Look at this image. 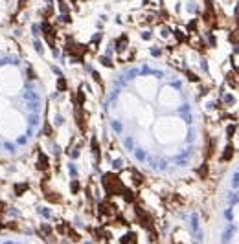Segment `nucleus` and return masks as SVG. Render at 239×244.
<instances>
[{
    "mask_svg": "<svg viewBox=\"0 0 239 244\" xmlns=\"http://www.w3.org/2000/svg\"><path fill=\"white\" fill-rule=\"evenodd\" d=\"M26 191H28V184H17L15 185V195L17 196H22Z\"/></svg>",
    "mask_w": 239,
    "mask_h": 244,
    "instance_id": "5",
    "label": "nucleus"
},
{
    "mask_svg": "<svg viewBox=\"0 0 239 244\" xmlns=\"http://www.w3.org/2000/svg\"><path fill=\"white\" fill-rule=\"evenodd\" d=\"M103 187L109 195H122L123 189H125V185L122 184V178L112 174V173L103 174Z\"/></svg>",
    "mask_w": 239,
    "mask_h": 244,
    "instance_id": "1",
    "label": "nucleus"
},
{
    "mask_svg": "<svg viewBox=\"0 0 239 244\" xmlns=\"http://www.w3.org/2000/svg\"><path fill=\"white\" fill-rule=\"evenodd\" d=\"M112 165H114V169H120V167H122V160H114Z\"/></svg>",
    "mask_w": 239,
    "mask_h": 244,
    "instance_id": "19",
    "label": "nucleus"
},
{
    "mask_svg": "<svg viewBox=\"0 0 239 244\" xmlns=\"http://www.w3.org/2000/svg\"><path fill=\"white\" fill-rule=\"evenodd\" d=\"M186 75H188V79H189V81H193V83H197V81H199V77H197L193 72H186Z\"/></svg>",
    "mask_w": 239,
    "mask_h": 244,
    "instance_id": "16",
    "label": "nucleus"
},
{
    "mask_svg": "<svg viewBox=\"0 0 239 244\" xmlns=\"http://www.w3.org/2000/svg\"><path fill=\"white\" fill-rule=\"evenodd\" d=\"M66 88H68V84H66L64 77H59V79H57V90H59V92H64Z\"/></svg>",
    "mask_w": 239,
    "mask_h": 244,
    "instance_id": "7",
    "label": "nucleus"
},
{
    "mask_svg": "<svg viewBox=\"0 0 239 244\" xmlns=\"http://www.w3.org/2000/svg\"><path fill=\"white\" fill-rule=\"evenodd\" d=\"M127 48V37L123 35V37H120V40H118V44H116V50L118 52H123Z\"/></svg>",
    "mask_w": 239,
    "mask_h": 244,
    "instance_id": "6",
    "label": "nucleus"
},
{
    "mask_svg": "<svg viewBox=\"0 0 239 244\" xmlns=\"http://www.w3.org/2000/svg\"><path fill=\"white\" fill-rule=\"evenodd\" d=\"M46 198H48V202H61V196L59 195H55V193H46Z\"/></svg>",
    "mask_w": 239,
    "mask_h": 244,
    "instance_id": "8",
    "label": "nucleus"
},
{
    "mask_svg": "<svg viewBox=\"0 0 239 244\" xmlns=\"http://www.w3.org/2000/svg\"><path fill=\"white\" fill-rule=\"evenodd\" d=\"M2 228H4V226H2V224H0V231H2Z\"/></svg>",
    "mask_w": 239,
    "mask_h": 244,
    "instance_id": "24",
    "label": "nucleus"
},
{
    "mask_svg": "<svg viewBox=\"0 0 239 244\" xmlns=\"http://www.w3.org/2000/svg\"><path fill=\"white\" fill-rule=\"evenodd\" d=\"M199 176H201V178H206V176H208V165H206V163H202V165H201V169H199Z\"/></svg>",
    "mask_w": 239,
    "mask_h": 244,
    "instance_id": "12",
    "label": "nucleus"
},
{
    "mask_svg": "<svg viewBox=\"0 0 239 244\" xmlns=\"http://www.w3.org/2000/svg\"><path fill=\"white\" fill-rule=\"evenodd\" d=\"M210 46H215V37H210Z\"/></svg>",
    "mask_w": 239,
    "mask_h": 244,
    "instance_id": "23",
    "label": "nucleus"
},
{
    "mask_svg": "<svg viewBox=\"0 0 239 244\" xmlns=\"http://www.w3.org/2000/svg\"><path fill=\"white\" fill-rule=\"evenodd\" d=\"M100 61H101V64H105V66H112V61H109V57H100Z\"/></svg>",
    "mask_w": 239,
    "mask_h": 244,
    "instance_id": "17",
    "label": "nucleus"
},
{
    "mask_svg": "<svg viewBox=\"0 0 239 244\" xmlns=\"http://www.w3.org/2000/svg\"><path fill=\"white\" fill-rule=\"evenodd\" d=\"M232 187H234V189L239 187V173H235V174L232 176Z\"/></svg>",
    "mask_w": 239,
    "mask_h": 244,
    "instance_id": "14",
    "label": "nucleus"
},
{
    "mask_svg": "<svg viewBox=\"0 0 239 244\" xmlns=\"http://www.w3.org/2000/svg\"><path fill=\"white\" fill-rule=\"evenodd\" d=\"M92 77H94V81H98V83L101 84V77H100V74H98V72H92Z\"/></svg>",
    "mask_w": 239,
    "mask_h": 244,
    "instance_id": "18",
    "label": "nucleus"
},
{
    "mask_svg": "<svg viewBox=\"0 0 239 244\" xmlns=\"http://www.w3.org/2000/svg\"><path fill=\"white\" fill-rule=\"evenodd\" d=\"M232 156H234V147L228 143V145H226V149H224V152H223V156H221V162H228Z\"/></svg>",
    "mask_w": 239,
    "mask_h": 244,
    "instance_id": "3",
    "label": "nucleus"
},
{
    "mask_svg": "<svg viewBox=\"0 0 239 244\" xmlns=\"http://www.w3.org/2000/svg\"><path fill=\"white\" fill-rule=\"evenodd\" d=\"M223 101H224V105H226V106H232V105L235 103V97H234L232 94H228V96H224V97H223Z\"/></svg>",
    "mask_w": 239,
    "mask_h": 244,
    "instance_id": "10",
    "label": "nucleus"
},
{
    "mask_svg": "<svg viewBox=\"0 0 239 244\" xmlns=\"http://www.w3.org/2000/svg\"><path fill=\"white\" fill-rule=\"evenodd\" d=\"M70 189H72V193H74V195H77V193L81 191V185H79V182H77V180H74V182L70 184Z\"/></svg>",
    "mask_w": 239,
    "mask_h": 244,
    "instance_id": "9",
    "label": "nucleus"
},
{
    "mask_svg": "<svg viewBox=\"0 0 239 244\" xmlns=\"http://www.w3.org/2000/svg\"><path fill=\"white\" fill-rule=\"evenodd\" d=\"M188 28H189V31H195V28H197V22H195V20H193V22H189V26H188Z\"/></svg>",
    "mask_w": 239,
    "mask_h": 244,
    "instance_id": "20",
    "label": "nucleus"
},
{
    "mask_svg": "<svg viewBox=\"0 0 239 244\" xmlns=\"http://www.w3.org/2000/svg\"><path fill=\"white\" fill-rule=\"evenodd\" d=\"M237 173H239V171H237Z\"/></svg>",
    "mask_w": 239,
    "mask_h": 244,
    "instance_id": "25",
    "label": "nucleus"
},
{
    "mask_svg": "<svg viewBox=\"0 0 239 244\" xmlns=\"http://www.w3.org/2000/svg\"><path fill=\"white\" fill-rule=\"evenodd\" d=\"M234 233H235V228H234V226H228V228H226V231H224V235H223V242H224V244H228V240L234 237Z\"/></svg>",
    "mask_w": 239,
    "mask_h": 244,
    "instance_id": "4",
    "label": "nucleus"
},
{
    "mask_svg": "<svg viewBox=\"0 0 239 244\" xmlns=\"http://www.w3.org/2000/svg\"><path fill=\"white\" fill-rule=\"evenodd\" d=\"M224 217H226L228 220H232V209H226V211H224Z\"/></svg>",
    "mask_w": 239,
    "mask_h": 244,
    "instance_id": "21",
    "label": "nucleus"
},
{
    "mask_svg": "<svg viewBox=\"0 0 239 244\" xmlns=\"http://www.w3.org/2000/svg\"><path fill=\"white\" fill-rule=\"evenodd\" d=\"M48 167H50L48 156L41 152V154H39V160H37V169H41V171H48Z\"/></svg>",
    "mask_w": 239,
    "mask_h": 244,
    "instance_id": "2",
    "label": "nucleus"
},
{
    "mask_svg": "<svg viewBox=\"0 0 239 244\" xmlns=\"http://www.w3.org/2000/svg\"><path fill=\"white\" fill-rule=\"evenodd\" d=\"M112 127H114V130H118V132H120V130H122V125H120V123H116V121L112 123Z\"/></svg>",
    "mask_w": 239,
    "mask_h": 244,
    "instance_id": "22",
    "label": "nucleus"
},
{
    "mask_svg": "<svg viewBox=\"0 0 239 244\" xmlns=\"http://www.w3.org/2000/svg\"><path fill=\"white\" fill-rule=\"evenodd\" d=\"M228 202H230V206L237 204V202H239V193H230V196H228Z\"/></svg>",
    "mask_w": 239,
    "mask_h": 244,
    "instance_id": "11",
    "label": "nucleus"
},
{
    "mask_svg": "<svg viewBox=\"0 0 239 244\" xmlns=\"http://www.w3.org/2000/svg\"><path fill=\"white\" fill-rule=\"evenodd\" d=\"M44 134H46V136H52V134H54V130H52L50 123H46V125H44Z\"/></svg>",
    "mask_w": 239,
    "mask_h": 244,
    "instance_id": "15",
    "label": "nucleus"
},
{
    "mask_svg": "<svg viewBox=\"0 0 239 244\" xmlns=\"http://www.w3.org/2000/svg\"><path fill=\"white\" fill-rule=\"evenodd\" d=\"M235 130H237V128H235V125H228V127H226V136H228V138H232V136L235 134Z\"/></svg>",
    "mask_w": 239,
    "mask_h": 244,
    "instance_id": "13",
    "label": "nucleus"
}]
</instances>
